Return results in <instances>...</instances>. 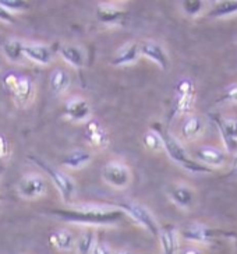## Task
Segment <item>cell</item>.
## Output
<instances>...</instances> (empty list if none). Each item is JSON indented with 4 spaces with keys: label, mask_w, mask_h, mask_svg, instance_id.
I'll return each instance as SVG.
<instances>
[{
    "label": "cell",
    "mask_w": 237,
    "mask_h": 254,
    "mask_svg": "<svg viewBox=\"0 0 237 254\" xmlns=\"http://www.w3.org/2000/svg\"><path fill=\"white\" fill-rule=\"evenodd\" d=\"M0 4L6 8V10H8L10 13H13V11H21V10L28 8V3L21 1V0H0Z\"/></svg>",
    "instance_id": "f546056e"
},
{
    "label": "cell",
    "mask_w": 237,
    "mask_h": 254,
    "mask_svg": "<svg viewBox=\"0 0 237 254\" xmlns=\"http://www.w3.org/2000/svg\"><path fill=\"white\" fill-rule=\"evenodd\" d=\"M140 56V44H137V42H128L126 45L121 46L118 52H116L115 58L112 59V64L113 66L131 64V63H135Z\"/></svg>",
    "instance_id": "9a60e30c"
},
{
    "label": "cell",
    "mask_w": 237,
    "mask_h": 254,
    "mask_svg": "<svg viewBox=\"0 0 237 254\" xmlns=\"http://www.w3.org/2000/svg\"><path fill=\"white\" fill-rule=\"evenodd\" d=\"M204 120L201 119L198 115H187L181 123L180 127V134L181 137L187 140V141H191L198 138L202 131H204Z\"/></svg>",
    "instance_id": "4fadbf2b"
},
{
    "label": "cell",
    "mask_w": 237,
    "mask_h": 254,
    "mask_svg": "<svg viewBox=\"0 0 237 254\" xmlns=\"http://www.w3.org/2000/svg\"><path fill=\"white\" fill-rule=\"evenodd\" d=\"M118 208L124 212V215L133 219L134 222L142 226L145 231H148L154 238L159 236V231H161V226L158 225L156 219L154 215L149 212L148 208H145L144 205H141L138 202L134 201H121L118 202Z\"/></svg>",
    "instance_id": "5b68a950"
},
{
    "label": "cell",
    "mask_w": 237,
    "mask_h": 254,
    "mask_svg": "<svg viewBox=\"0 0 237 254\" xmlns=\"http://www.w3.org/2000/svg\"><path fill=\"white\" fill-rule=\"evenodd\" d=\"M11 92L14 94L17 104L28 105L35 95V88L32 81L28 78H17V81L11 88Z\"/></svg>",
    "instance_id": "e0dca14e"
},
{
    "label": "cell",
    "mask_w": 237,
    "mask_h": 254,
    "mask_svg": "<svg viewBox=\"0 0 237 254\" xmlns=\"http://www.w3.org/2000/svg\"><path fill=\"white\" fill-rule=\"evenodd\" d=\"M52 245L60 252H71L74 249L75 238L73 233L66 229H60V231L53 232L51 236Z\"/></svg>",
    "instance_id": "d6986e66"
},
{
    "label": "cell",
    "mask_w": 237,
    "mask_h": 254,
    "mask_svg": "<svg viewBox=\"0 0 237 254\" xmlns=\"http://www.w3.org/2000/svg\"><path fill=\"white\" fill-rule=\"evenodd\" d=\"M60 55L61 58L66 60L68 64H71L73 67L81 68L85 63V58L82 53L81 48L75 45H64L60 48Z\"/></svg>",
    "instance_id": "44dd1931"
},
{
    "label": "cell",
    "mask_w": 237,
    "mask_h": 254,
    "mask_svg": "<svg viewBox=\"0 0 237 254\" xmlns=\"http://www.w3.org/2000/svg\"><path fill=\"white\" fill-rule=\"evenodd\" d=\"M10 155H11L10 144H8V141L3 135H0V158L1 159H7Z\"/></svg>",
    "instance_id": "d6a6232c"
},
{
    "label": "cell",
    "mask_w": 237,
    "mask_h": 254,
    "mask_svg": "<svg viewBox=\"0 0 237 254\" xmlns=\"http://www.w3.org/2000/svg\"><path fill=\"white\" fill-rule=\"evenodd\" d=\"M193 102L194 94H176L172 106L171 118H173L175 115H187L193 106Z\"/></svg>",
    "instance_id": "603a6c76"
},
{
    "label": "cell",
    "mask_w": 237,
    "mask_h": 254,
    "mask_svg": "<svg viewBox=\"0 0 237 254\" xmlns=\"http://www.w3.org/2000/svg\"><path fill=\"white\" fill-rule=\"evenodd\" d=\"M98 18L105 24H116L118 20L124 17V11L118 10V7L108 6V4H101L97 10Z\"/></svg>",
    "instance_id": "cb8c5ba5"
},
{
    "label": "cell",
    "mask_w": 237,
    "mask_h": 254,
    "mask_svg": "<svg viewBox=\"0 0 237 254\" xmlns=\"http://www.w3.org/2000/svg\"><path fill=\"white\" fill-rule=\"evenodd\" d=\"M22 48H24V42H21L20 39H8L3 45V52L11 62H18L24 56Z\"/></svg>",
    "instance_id": "484cf974"
},
{
    "label": "cell",
    "mask_w": 237,
    "mask_h": 254,
    "mask_svg": "<svg viewBox=\"0 0 237 254\" xmlns=\"http://www.w3.org/2000/svg\"><path fill=\"white\" fill-rule=\"evenodd\" d=\"M140 52L142 56H145L149 60H152L154 63H156L162 70L169 68V58L159 44H156L154 41H145L140 45Z\"/></svg>",
    "instance_id": "8fae6325"
},
{
    "label": "cell",
    "mask_w": 237,
    "mask_h": 254,
    "mask_svg": "<svg viewBox=\"0 0 237 254\" xmlns=\"http://www.w3.org/2000/svg\"><path fill=\"white\" fill-rule=\"evenodd\" d=\"M237 13V1H222L218 3L215 7L211 10L209 15L211 17H225V15H232Z\"/></svg>",
    "instance_id": "4316f807"
},
{
    "label": "cell",
    "mask_w": 237,
    "mask_h": 254,
    "mask_svg": "<svg viewBox=\"0 0 237 254\" xmlns=\"http://www.w3.org/2000/svg\"><path fill=\"white\" fill-rule=\"evenodd\" d=\"M85 138L89 145L97 150H102L109 142V137L106 134L105 128L98 123L97 120H92L88 123L87 130H85Z\"/></svg>",
    "instance_id": "2e32d148"
},
{
    "label": "cell",
    "mask_w": 237,
    "mask_h": 254,
    "mask_svg": "<svg viewBox=\"0 0 237 254\" xmlns=\"http://www.w3.org/2000/svg\"><path fill=\"white\" fill-rule=\"evenodd\" d=\"M67 116L74 122H84L89 118L91 115V108L88 102L82 98H74L68 101L66 105Z\"/></svg>",
    "instance_id": "ac0fdd59"
},
{
    "label": "cell",
    "mask_w": 237,
    "mask_h": 254,
    "mask_svg": "<svg viewBox=\"0 0 237 254\" xmlns=\"http://www.w3.org/2000/svg\"><path fill=\"white\" fill-rule=\"evenodd\" d=\"M218 102L219 104H237V84L230 85L228 90L223 92L221 98H218Z\"/></svg>",
    "instance_id": "4dcf8cb0"
},
{
    "label": "cell",
    "mask_w": 237,
    "mask_h": 254,
    "mask_svg": "<svg viewBox=\"0 0 237 254\" xmlns=\"http://www.w3.org/2000/svg\"><path fill=\"white\" fill-rule=\"evenodd\" d=\"M176 94H194V84L191 80H181L176 85Z\"/></svg>",
    "instance_id": "1f68e13d"
},
{
    "label": "cell",
    "mask_w": 237,
    "mask_h": 254,
    "mask_svg": "<svg viewBox=\"0 0 237 254\" xmlns=\"http://www.w3.org/2000/svg\"><path fill=\"white\" fill-rule=\"evenodd\" d=\"M142 142H144L145 148H148L149 151L158 152V151L163 150L162 138H161V135L158 134L156 131H154V130H151V131L144 134V137H142Z\"/></svg>",
    "instance_id": "83f0119b"
},
{
    "label": "cell",
    "mask_w": 237,
    "mask_h": 254,
    "mask_svg": "<svg viewBox=\"0 0 237 254\" xmlns=\"http://www.w3.org/2000/svg\"><path fill=\"white\" fill-rule=\"evenodd\" d=\"M162 254H178V232L173 225H165L159 231Z\"/></svg>",
    "instance_id": "7c38bea8"
},
{
    "label": "cell",
    "mask_w": 237,
    "mask_h": 254,
    "mask_svg": "<svg viewBox=\"0 0 237 254\" xmlns=\"http://www.w3.org/2000/svg\"><path fill=\"white\" fill-rule=\"evenodd\" d=\"M91 161V154L88 151H82L77 150L73 151L71 154H68L61 164L67 166V168H71V169H78V168H82L84 165H87Z\"/></svg>",
    "instance_id": "d4e9b609"
},
{
    "label": "cell",
    "mask_w": 237,
    "mask_h": 254,
    "mask_svg": "<svg viewBox=\"0 0 237 254\" xmlns=\"http://www.w3.org/2000/svg\"><path fill=\"white\" fill-rule=\"evenodd\" d=\"M53 215L66 222L84 225H113L126 217L120 208H99V207H80V208L52 209Z\"/></svg>",
    "instance_id": "6da1fadb"
},
{
    "label": "cell",
    "mask_w": 237,
    "mask_h": 254,
    "mask_svg": "<svg viewBox=\"0 0 237 254\" xmlns=\"http://www.w3.org/2000/svg\"><path fill=\"white\" fill-rule=\"evenodd\" d=\"M70 74L63 68H56L51 75V88L55 94H63L70 87Z\"/></svg>",
    "instance_id": "7402d4cb"
},
{
    "label": "cell",
    "mask_w": 237,
    "mask_h": 254,
    "mask_svg": "<svg viewBox=\"0 0 237 254\" xmlns=\"http://www.w3.org/2000/svg\"><path fill=\"white\" fill-rule=\"evenodd\" d=\"M232 176H237V151L236 155L233 158V162H232Z\"/></svg>",
    "instance_id": "8d00e7d4"
},
{
    "label": "cell",
    "mask_w": 237,
    "mask_h": 254,
    "mask_svg": "<svg viewBox=\"0 0 237 254\" xmlns=\"http://www.w3.org/2000/svg\"><path fill=\"white\" fill-rule=\"evenodd\" d=\"M195 158L198 159V162L207 168H218L222 166L226 162V155L222 150L216 148V147H211V145H205V147H200L195 151Z\"/></svg>",
    "instance_id": "30bf717a"
},
{
    "label": "cell",
    "mask_w": 237,
    "mask_h": 254,
    "mask_svg": "<svg viewBox=\"0 0 237 254\" xmlns=\"http://www.w3.org/2000/svg\"><path fill=\"white\" fill-rule=\"evenodd\" d=\"M97 242V235L94 229H84L75 239L74 249L77 250V254H91Z\"/></svg>",
    "instance_id": "ffe728a7"
},
{
    "label": "cell",
    "mask_w": 237,
    "mask_h": 254,
    "mask_svg": "<svg viewBox=\"0 0 237 254\" xmlns=\"http://www.w3.org/2000/svg\"><path fill=\"white\" fill-rule=\"evenodd\" d=\"M212 119L218 126V130L222 135L225 147L232 152L237 151V119L233 118H222L219 115L212 116Z\"/></svg>",
    "instance_id": "ba28073f"
},
{
    "label": "cell",
    "mask_w": 237,
    "mask_h": 254,
    "mask_svg": "<svg viewBox=\"0 0 237 254\" xmlns=\"http://www.w3.org/2000/svg\"><path fill=\"white\" fill-rule=\"evenodd\" d=\"M169 193V197L171 200L178 207L180 208L188 209L191 208L195 202V194H194V190L191 187H188L187 185H181V183H178V185H172L168 190Z\"/></svg>",
    "instance_id": "9c48e42d"
},
{
    "label": "cell",
    "mask_w": 237,
    "mask_h": 254,
    "mask_svg": "<svg viewBox=\"0 0 237 254\" xmlns=\"http://www.w3.org/2000/svg\"><path fill=\"white\" fill-rule=\"evenodd\" d=\"M113 254H131L130 252H127V250H118V252H115Z\"/></svg>",
    "instance_id": "74e56055"
},
{
    "label": "cell",
    "mask_w": 237,
    "mask_h": 254,
    "mask_svg": "<svg viewBox=\"0 0 237 254\" xmlns=\"http://www.w3.org/2000/svg\"><path fill=\"white\" fill-rule=\"evenodd\" d=\"M115 252L112 250L111 247L108 246L104 242H97L95 246L92 249V253L91 254H113Z\"/></svg>",
    "instance_id": "836d02e7"
},
{
    "label": "cell",
    "mask_w": 237,
    "mask_h": 254,
    "mask_svg": "<svg viewBox=\"0 0 237 254\" xmlns=\"http://www.w3.org/2000/svg\"><path fill=\"white\" fill-rule=\"evenodd\" d=\"M0 21H4V23H14L15 18L14 15H13V13H10L8 10H6V8L3 7L1 4H0Z\"/></svg>",
    "instance_id": "e575fe53"
},
{
    "label": "cell",
    "mask_w": 237,
    "mask_h": 254,
    "mask_svg": "<svg viewBox=\"0 0 237 254\" xmlns=\"http://www.w3.org/2000/svg\"><path fill=\"white\" fill-rule=\"evenodd\" d=\"M180 236L187 242H191L195 245H208V243H212L215 240L235 238V233L201 224H191L185 226L184 229L180 232Z\"/></svg>",
    "instance_id": "3957f363"
},
{
    "label": "cell",
    "mask_w": 237,
    "mask_h": 254,
    "mask_svg": "<svg viewBox=\"0 0 237 254\" xmlns=\"http://www.w3.org/2000/svg\"><path fill=\"white\" fill-rule=\"evenodd\" d=\"M22 53L27 59L39 64H49L52 60V49L42 44H24Z\"/></svg>",
    "instance_id": "5bb4252c"
},
{
    "label": "cell",
    "mask_w": 237,
    "mask_h": 254,
    "mask_svg": "<svg viewBox=\"0 0 237 254\" xmlns=\"http://www.w3.org/2000/svg\"><path fill=\"white\" fill-rule=\"evenodd\" d=\"M152 130L161 135V138H162L163 142V150L168 152V155H169L176 164L180 165L181 168H184L185 171H188V172L191 173L212 172L209 168L201 165L198 161H194V159H191V158L188 157V154L185 152L184 147H183V145H181V144H180V142L166 130V128H163L159 123L152 125Z\"/></svg>",
    "instance_id": "7a4b0ae2"
},
{
    "label": "cell",
    "mask_w": 237,
    "mask_h": 254,
    "mask_svg": "<svg viewBox=\"0 0 237 254\" xmlns=\"http://www.w3.org/2000/svg\"><path fill=\"white\" fill-rule=\"evenodd\" d=\"M104 179L116 189H124L131 183V172L126 165L118 161H111L104 166Z\"/></svg>",
    "instance_id": "8992f818"
},
{
    "label": "cell",
    "mask_w": 237,
    "mask_h": 254,
    "mask_svg": "<svg viewBox=\"0 0 237 254\" xmlns=\"http://www.w3.org/2000/svg\"><path fill=\"white\" fill-rule=\"evenodd\" d=\"M181 7L184 10V13L190 17H195L200 14L201 10L204 7V3L200 0H185L181 3Z\"/></svg>",
    "instance_id": "f1b7e54d"
},
{
    "label": "cell",
    "mask_w": 237,
    "mask_h": 254,
    "mask_svg": "<svg viewBox=\"0 0 237 254\" xmlns=\"http://www.w3.org/2000/svg\"><path fill=\"white\" fill-rule=\"evenodd\" d=\"M17 189H18V193L24 198L34 200V198L42 197L46 193V182L41 175L30 173L20 179Z\"/></svg>",
    "instance_id": "52a82bcc"
},
{
    "label": "cell",
    "mask_w": 237,
    "mask_h": 254,
    "mask_svg": "<svg viewBox=\"0 0 237 254\" xmlns=\"http://www.w3.org/2000/svg\"><path fill=\"white\" fill-rule=\"evenodd\" d=\"M180 254H204V252L201 250L200 247L188 246L185 247V249H183V250L180 252Z\"/></svg>",
    "instance_id": "d590c367"
},
{
    "label": "cell",
    "mask_w": 237,
    "mask_h": 254,
    "mask_svg": "<svg viewBox=\"0 0 237 254\" xmlns=\"http://www.w3.org/2000/svg\"><path fill=\"white\" fill-rule=\"evenodd\" d=\"M31 161L34 162V164H37L44 172H46V175L51 178L52 180V183L55 186L58 187V190L60 191V195H61V198H63V201L68 204V202L71 201V198H73V194H74V182L70 179L67 175H64L63 172H60L58 171L55 166H52L51 164H48L45 159L42 158H39L38 155H28Z\"/></svg>",
    "instance_id": "277c9868"
}]
</instances>
